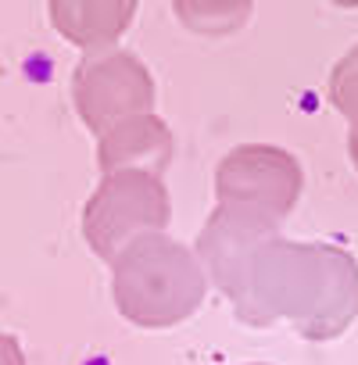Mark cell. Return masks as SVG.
<instances>
[{"label":"cell","instance_id":"6da1fadb","mask_svg":"<svg viewBox=\"0 0 358 365\" xmlns=\"http://www.w3.org/2000/svg\"><path fill=\"white\" fill-rule=\"evenodd\" d=\"M247 326L290 322L308 340H333L358 319V262L344 247L265 237L230 301Z\"/></svg>","mask_w":358,"mask_h":365},{"label":"cell","instance_id":"7a4b0ae2","mask_svg":"<svg viewBox=\"0 0 358 365\" xmlns=\"http://www.w3.org/2000/svg\"><path fill=\"white\" fill-rule=\"evenodd\" d=\"M208 294V272L187 244L165 230L140 233L115 255V297L129 322L172 329L187 322Z\"/></svg>","mask_w":358,"mask_h":365},{"label":"cell","instance_id":"3957f363","mask_svg":"<svg viewBox=\"0 0 358 365\" xmlns=\"http://www.w3.org/2000/svg\"><path fill=\"white\" fill-rule=\"evenodd\" d=\"M305 187L297 158L272 143L233 147L215 168V201L283 226Z\"/></svg>","mask_w":358,"mask_h":365},{"label":"cell","instance_id":"277c9868","mask_svg":"<svg viewBox=\"0 0 358 365\" xmlns=\"http://www.w3.org/2000/svg\"><path fill=\"white\" fill-rule=\"evenodd\" d=\"M172 201L161 172L115 168L90 205V240L104 258H115L129 240L150 230H168Z\"/></svg>","mask_w":358,"mask_h":365},{"label":"cell","instance_id":"5b68a950","mask_svg":"<svg viewBox=\"0 0 358 365\" xmlns=\"http://www.w3.org/2000/svg\"><path fill=\"white\" fill-rule=\"evenodd\" d=\"M79 101H83V111H86L90 125L97 133L101 129L108 133L122 118L154 111V83L140 68L136 58H111L83 83Z\"/></svg>","mask_w":358,"mask_h":365},{"label":"cell","instance_id":"8992f818","mask_svg":"<svg viewBox=\"0 0 358 365\" xmlns=\"http://www.w3.org/2000/svg\"><path fill=\"white\" fill-rule=\"evenodd\" d=\"M101 161H104L108 172H115V168H147V172L165 175V168L172 161V133L154 111L122 118L118 125H111L104 133Z\"/></svg>","mask_w":358,"mask_h":365},{"label":"cell","instance_id":"52a82bcc","mask_svg":"<svg viewBox=\"0 0 358 365\" xmlns=\"http://www.w3.org/2000/svg\"><path fill=\"white\" fill-rule=\"evenodd\" d=\"M251 0H179V19L205 36L233 33L247 19Z\"/></svg>","mask_w":358,"mask_h":365},{"label":"cell","instance_id":"ba28073f","mask_svg":"<svg viewBox=\"0 0 358 365\" xmlns=\"http://www.w3.org/2000/svg\"><path fill=\"white\" fill-rule=\"evenodd\" d=\"M329 104L347 118V158L358 168V51H351L329 76Z\"/></svg>","mask_w":358,"mask_h":365},{"label":"cell","instance_id":"9c48e42d","mask_svg":"<svg viewBox=\"0 0 358 365\" xmlns=\"http://www.w3.org/2000/svg\"><path fill=\"white\" fill-rule=\"evenodd\" d=\"M255 365H262V361H255Z\"/></svg>","mask_w":358,"mask_h":365}]
</instances>
